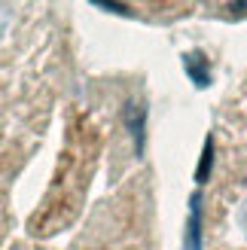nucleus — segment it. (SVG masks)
<instances>
[{"mask_svg": "<svg viewBox=\"0 0 247 250\" xmlns=\"http://www.w3.org/2000/svg\"><path fill=\"white\" fill-rule=\"evenodd\" d=\"M186 250H202V195L189 198V226H186Z\"/></svg>", "mask_w": 247, "mask_h": 250, "instance_id": "nucleus-1", "label": "nucleus"}, {"mask_svg": "<svg viewBox=\"0 0 247 250\" xmlns=\"http://www.w3.org/2000/svg\"><path fill=\"white\" fill-rule=\"evenodd\" d=\"M144 122H146V113L141 104H125V125L134 137V149H138V156L144 153Z\"/></svg>", "mask_w": 247, "mask_h": 250, "instance_id": "nucleus-2", "label": "nucleus"}, {"mask_svg": "<svg viewBox=\"0 0 247 250\" xmlns=\"http://www.w3.org/2000/svg\"><path fill=\"white\" fill-rule=\"evenodd\" d=\"M183 67H186L189 80L199 85V89H205V85L211 83V70H207V58H205V55H199V52L183 55Z\"/></svg>", "mask_w": 247, "mask_h": 250, "instance_id": "nucleus-3", "label": "nucleus"}, {"mask_svg": "<svg viewBox=\"0 0 247 250\" xmlns=\"http://www.w3.org/2000/svg\"><path fill=\"white\" fill-rule=\"evenodd\" d=\"M211 168H214V141L207 137V141H205L202 162H199V171H195V180H199V183H205V180H207V174H211Z\"/></svg>", "mask_w": 247, "mask_h": 250, "instance_id": "nucleus-4", "label": "nucleus"}, {"mask_svg": "<svg viewBox=\"0 0 247 250\" xmlns=\"http://www.w3.org/2000/svg\"><path fill=\"white\" fill-rule=\"evenodd\" d=\"M92 3H98V6H104V9H110V12H128L122 3H116V0H92Z\"/></svg>", "mask_w": 247, "mask_h": 250, "instance_id": "nucleus-5", "label": "nucleus"}, {"mask_svg": "<svg viewBox=\"0 0 247 250\" xmlns=\"http://www.w3.org/2000/svg\"><path fill=\"white\" fill-rule=\"evenodd\" d=\"M6 19H9V16H6V9H3V6H0V31H3V28H6Z\"/></svg>", "mask_w": 247, "mask_h": 250, "instance_id": "nucleus-6", "label": "nucleus"}]
</instances>
